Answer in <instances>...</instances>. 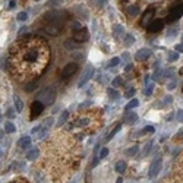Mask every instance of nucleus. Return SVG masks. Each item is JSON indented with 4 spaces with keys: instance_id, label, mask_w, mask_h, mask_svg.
Masks as SVG:
<instances>
[{
    "instance_id": "obj_4",
    "label": "nucleus",
    "mask_w": 183,
    "mask_h": 183,
    "mask_svg": "<svg viewBox=\"0 0 183 183\" xmlns=\"http://www.w3.org/2000/svg\"><path fill=\"white\" fill-rule=\"evenodd\" d=\"M182 15H183V1H180V3L173 4V6L170 7V12H169V15H167L166 22H174V21H177Z\"/></svg>"
},
{
    "instance_id": "obj_8",
    "label": "nucleus",
    "mask_w": 183,
    "mask_h": 183,
    "mask_svg": "<svg viewBox=\"0 0 183 183\" xmlns=\"http://www.w3.org/2000/svg\"><path fill=\"white\" fill-rule=\"evenodd\" d=\"M78 71V65L76 63H68L66 66H65V69L62 71V79H68V78H71L72 75H75Z\"/></svg>"
},
{
    "instance_id": "obj_49",
    "label": "nucleus",
    "mask_w": 183,
    "mask_h": 183,
    "mask_svg": "<svg viewBox=\"0 0 183 183\" xmlns=\"http://www.w3.org/2000/svg\"><path fill=\"white\" fill-rule=\"evenodd\" d=\"M166 100H164V104H170L171 103V97L170 95H167V97H164Z\"/></svg>"
},
{
    "instance_id": "obj_15",
    "label": "nucleus",
    "mask_w": 183,
    "mask_h": 183,
    "mask_svg": "<svg viewBox=\"0 0 183 183\" xmlns=\"http://www.w3.org/2000/svg\"><path fill=\"white\" fill-rule=\"evenodd\" d=\"M4 132L6 133H13V132H16V126L12 122H6L4 123Z\"/></svg>"
},
{
    "instance_id": "obj_20",
    "label": "nucleus",
    "mask_w": 183,
    "mask_h": 183,
    "mask_svg": "<svg viewBox=\"0 0 183 183\" xmlns=\"http://www.w3.org/2000/svg\"><path fill=\"white\" fill-rule=\"evenodd\" d=\"M136 120H138V116H136V113H129V114H126V122H128V123L133 125Z\"/></svg>"
},
{
    "instance_id": "obj_46",
    "label": "nucleus",
    "mask_w": 183,
    "mask_h": 183,
    "mask_svg": "<svg viewBox=\"0 0 183 183\" xmlns=\"http://www.w3.org/2000/svg\"><path fill=\"white\" fill-rule=\"evenodd\" d=\"M135 95V89H129L128 92H126V97L129 98V97H133Z\"/></svg>"
},
{
    "instance_id": "obj_25",
    "label": "nucleus",
    "mask_w": 183,
    "mask_h": 183,
    "mask_svg": "<svg viewBox=\"0 0 183 183\" xmlns=\"http://www.w3.org/2000/svg\"><path fill=\"white\" fill-rule=\"evenodd\" d=\"M128 12H129V15L136 16V15L139 13V7H138V6H135V4H132V6H129V7H128Z\"/></svg>"
},
{
    "instance_id": "obj_13",
    "label": "nucleus",
    "mask_w": 183,
    "mask_h": 183,
    "mask_svg": "<svg viewBox=\"0 0 183 183\" xmlns=\"http://www.w3.org/2000/svg\"><path fill=\"white\" fill-rule=\"evenodd\" d=\"M152 16H154V9H152V7L146 9L144 16H142V19H141V25H142V27H148V24H149V21L152 19Z\"/></svg>"
},
{
    "instance_id": "obj_34",
    "label": "nucleus",
    "mask_w": 183,
    "mask_h": 183,
    "mask_svg": "<svg viewBox=\"0 0 183 183\" xmlns=\"http://www.w3.org/2000/svg\"><path fill=\"white\" fill-rule=\"evenodd\" d=\"M120 85H123V79L120 76H117L116 79H113V86H120Z\"/></svg>"
},
{
    "instance_id": "obj_23",
    "label": "nucleus",
    "mask_w": 183,
    "mask_h": 183,
    "mask_svg": "<svg viewBox=\"0 0 183 183\" xmlns=\"http://www.w3.org/2000/svg\"><path fill=\"white\" fill-rule=\"evenodd\" d=\"M123 31H125V30H123V27H122V25H114V27H113V35H114V37L122 35V34H123Z\"/></svg>"
},
{
    "instance_id": "obj_28",
    "label": "nucleus",
    "mask_w": 183,
    "mask_h": 183,
    "mask_svg": "<svg viewBox=\"0 0 183 183\" xmlns=\"http://www.w3.org/2000/svg\"><path fill=\"white\" fill-rule=\"evenodd\" d=\"M138 104H139V101H138V100H132V101H129V103H128V106H126V111L135 109V107H138Z\"/></svg>"
},
{
    "instance_id": "obj_18",
    "label": "nucleus",
    "mask_w": 183,
    "mask_h": 183,
    "mask_svg": "<svg viewBox=\"0 0 183 183\" xmlns=\"http://www.w3.org/2000/svg\"><path fill=\"white\" fill-rule=\"evenodd\" d=\"M38 155H40V151L34 148V149H31V151H30V152L27 154V158H28L30 161H34V160H35V158H37V157H38Z\"/></svg>"
},
{
    "instance_id": "obj_12",
    "label": "nucleus",
    "mask_w": 183,
    "mask_h": 183,
    "mask_svg": "<svg viewBox=\"0 0 183 183\" xmlns=\"http://www.w3.org/2000/svg\"><path fill=\"white\" fill-rule=\"evenodd\" d=\"M44 31L48 34V35H59L60 34V31H62V28L60 27H57V25H53V24H47L45 27H44Z\"/></svg>"
},
{
    "instance_id": "obj_47",
    "label": "nucleus",
    "mask_w": 183,
    "mask_h": 183,
    "mask_svg": "<svg viewBox=\"0 0 183 183\" xmlns=\"http://www.w3.org/2000/svg\"><path fill=\"white\" fill-rule=\"evenodd\" d=\"M15 6H16V1H15V0H10V1H9V6H7V7H9V9H13Z\"/></svg>"
},
{
    "instance_id": "obj_38",
    "label": "nucleus",
    "mask_w": 183,
    "mask_h": 183,
    "mask_svg": "<svg viewBox=\"0 0 183 183\" xmlns=\"http://www.w3.org/2000/svg\"><path fill=\"white\" fill-rule=\"evenodd\" d=\"M151 148H152V142H148V144H146V148H145V151L142 152V155H144V157H146V155L149 154V151H151Z\"/></svg>"
},
{
    "instance_id": "obj_52",
    "label": "nucleus",
    "mask_w": 183,
    "mask_h": 183,
    "mask_svg": "<svg viewBox=\"0 0 183 183\" xmlns=\"http://www.w3.org/2000/svg\"><path fill=\"white\" fill-rule=\"evenodd\" d=\"M176 51H183V45H176Z\"/></svg>"
},
{
    "instance_id": "obj_24",
    "label": "nucleus",
    "mask_w": 183,
    "mask_h": 183,
    "mask_svg": "<svg viewBox=\"0 0 183 183\" xmlns=\"http://www.w3.org/2000/svg\"><path fill=\"white\" fill-rule=\"evenodd\" d=\"M107 94H109V97L111 100H117L119 98V92L116 89H113V88H107Z\"/></svg>"
},
{
    "instance_id": "obj_30",
    "label": "nucleus",
    "mask_w": 183,
    "mask_h": 183,
    "mask_svg": "<svg viewBox=\"0 0 183 183\" xmlns=\"http://www.w3.org/2000/svg\"><path fill=\"white\" fill-rule=\"evenodd\" d=\"M146 132H151V133H154V132H155V128H154V126H146V128H144V129H142L139 133H141V135H145Z\"/></svg>"
},
{
    "instance_id": "obj_37",
    "label": "nucleus",
    "mask_w": 183,
    "mask_h": 183,
    "mask_svg": "<svg viewBox=\"0 0 183 183\" xmlns=\"http://www.w3.org/2000/svg\"><path fill=\"white\" fill-rule=\"evenodd\" d=\"M89 106H92V101H91V100H88V101L82 103V104L79 106V110H85L86 107H89Z\"/></svg>"
},
{
    "instance_id": "obj_41",
    "label": "nucleus",
    "mask_w": 183,
    "mask_h": 183,
    "mask_svg": "<svg viewBox=\"0 0 183 183\" xmlns=\"http://www.w3.org/2000/svg\"><path fill=\"white\" fill-rule=\"evenodd\" d=\"M107 154H109V149H107V148H103V149L100 151V155H98V157H100V158H106Z\"/></svg>"
},
{
    "instance_id": "obj_44",
    "label": "nucleus",
    "mask_w": 183,
    "mask_h": 183,
    "mask_svg": "<svg viewBox=\"0 0 183 183\" xmlns=\"http://www.w3.org/2000/svg\"><path fill=\"white\" fill-rule=\"evenodd\" d=\"M79 28H82V25H81L79 22H72V30L73 31H76V30H79Z\"/></svg>"
},
{
    "instance_id": "obj_10",
    "label": "nucleus",
    "mask_w": 183,
    "mask_h": 183,
    "mask_svg": "<svg viewBox=\"0 0 183 183\" xmlns=\"http://www.w3.org/2000/svg\"><path fill=\"white\" fill-rule=\"evenodd\" d=\"M163 27H164V22L161 19H155V21H151L146 28H148L149 32H158V31H161Z\"/></svg>"
},
{
    "instance_id": "obj_19",
    "label": "nucleus",
    "mask_w": 183,
    "mask_h": 183,
    "mask_svg": "<svg viewBox=\"0 0 183 183\" xmlns=\"http://www.w3.org/2000/svg\"><path fill=\"white\" fill-rule=\"evenodd\" d=\"M15 107H16V111H22L24 110V103H22V100L18 97V95H15Z\"/></svg>"
},
{
    "instance_id": "obj_35",
    "label": "nucleus",
    "mask_w": 183,
    "mask_h": 183,
    "mask_svg": "<svg viewBox=\"0 0 183 183\" xmlns=\"http://www.w3.org/2000/svg\"><path fill=\"white\" fill-rule=\"evenodd\" d=\"M152 91H154V84H148L145 88V95H151Z\"/></svg>"
},
{
    "instance_id": "obj_50",
    "label": "nucleus",
    "mask_w": 183,
    "mask_h": 183,
    "mask_svg": "<svg viewBox=\"0 0 183 183\" xmlns=\"http://www.w3.org/2000/svg\"><path fill=\"white\" fill-rule=\"evenodd\" d=\"M174 34H177V28H174V30H171V31H169V37L174 35Z\"/></svg>"
},
{
    "instance_id": "obj_2",
    "label": "nucleus",
    "mask_w": 183,
    "mask_h": 183,
    "mask_svg": "<svg viewBox=\"0 0 183 183\" xmlns=\"http://www.w3.org/2000/svg\"><path fill=\"white\" fill-rule=\"evenodd\" d=\"M65 13L63 12H57V10H53V12H47L44 15V19L47 24H53V25H57V27H63L65 24Z\"/></svg>"
},
{
    "instance_id": "obj_33",
    "label": "nucleus",
    "mask_w": 183,
    "mask_h": 183,
    "mask_svg": "<svg viewBox=\"0 0 183 183\" xmlns=\"http://www.w3.org/2000/svg\"><path fill=\"white\" fill-rule=\"evenodd\" d=\"M27 18H28V13L27 12H19L18 13V21L24 22V21H27Z\"/></svg>"
},
{
    "instance_id": "obj_43",
    "label": "nucleus",
    "mask_w": 183,
    "mask_h": 183,
    "mask_svg": "<svg viewBox=\"0 0 183 183\" xmlns=\"http://www.w3.org/2000/svg\"><path fill=\"white\" fill-rule=\"evenodd\" d=\"M176 119H177L179 122H183V110H177V113H176Z\"/></svg>"
},
{
    "instance_id": "obj_53",
    "label": "nucleus",
    "mask_w": 183,
    "mask_h": 183,
    "mask_svg": "<svg viewBox=\"0 0 183 183\" xmlns=\"http://www.w3.org/2000/svg\"><path fill=\"white\" fill-rule=\"evenodd\" d=\"M57 1H59V0H51V1H48V4H50V6H54Z\"/></svg>"
},
{
    "instance_id": "obj_39",
    "label": "nucleus",
    "mask_w": 183,
    "mask_h": 183,
    "mask_svg": "<svg viewBox=\"0 0 183 183\" xmlns=\"http://www.w3.org/2000/svg\"><path fill=\"white\" fill-rule=\"evenodd\" d=\"M92 1H94V4H97V7H104L107 0H92Z\"/></svg>"
},
{
    "instance_id": "obj_21",
    "label": "nucleus",
    "mask_w": 183,
    "mask_h": 183,
    "mask_svg": "<svg viewBox=\"0 0 183 183\" xmlns=\"http://www.w3.org/2000/svg\"><path fill=\"white\" fill-rule=\"evenodd\" d=\"M120 63V57H113L111 60H110L109 63L106 65V69H110V68H114V66H117Z\"/></svg>"
},
{
    "instance_id": "obj_40",
    "label": "nucleus",
    "mask_w": 183,
    "mask_h": 183,
    "mask_svg": "<svg viewBox=\"0 0 183 183\" xmlns=\"http://www.w3.org/2000/svg\"><path fill=\"white\" fill-rule=\"evenodd\" d=\"M167 88H169V89H174V88H176V78H173V79L169 82Z\"/></svg>"
},
{
    "instance_id": "obj_32",
    "label": "nucleus",
    "mask_w": 183,
    "mask_h": 183,
    "mask_svg": "<svg viewBox=\"0 0 183 183\" xmlns=\"http://www.w3.org/2000/svg\"><path fill=\"white\" fill-rule=\"evenodd\" d=\"M53 122H54L53 117H47V119L44 120V123H43V128H50V126L53 125Z\"/></svg>"
},
{
    "instance_id": "obj_22",
    "label": "nucleus",
    "mask_w": 183,
    "mask_h": 183,
    "mask_svg": "<svg viewBox=\"0 0 183 183\" xmlns=\"http://www.w3.org/2000/svg\"><path fill=\"white\" fill-rule=\"evenodd\" d=\"M133 43H135V37L132 35V34H126V35H125V45H126V47L132 45Z\"/></svg>"
},
{
    "instance_id": "obj_48",
    "label": "nucleus",
    "mask_w": 183,
    "mask_h": 183,
    "mask_svg": "<svg viewBox=\"0 0 183 183\" xmlns=\"http://www.w3.org/2000/svg\"><path fill=\"white\" fill-rule=\"evenodd\" d=\"M40 130H41V126H35V128L31 130V133H34V135H35V133H38Z\"/></svg>"
},
{
    "instance_id": "obj_42",
    "label": "nucleus",
    "mask_w": 183,
    "mask_h": 183,
    "mask_svg": "<svg viewBox=\"0 0 183 183\" xmlns=\"http://www.w3.org/2000/svg\"><path fill=\"white\" fill-rule=\"evenodd\" d=\"M6 116H7V119H15V116H16V113L13 111L12 109H9V111L6 113Z\"/></svg>"
},
{
    "instance_id": "obj_1",
    "label": "nucleus",
    "mask_w": 183,
    "mask_h": 183,
    "mask_svg": "<svg viewBox=\"0 0 183 183\" xmlns=\"http://www.w3.org/2000/svg\"><path fill=\"white\" fill-rule=\"evenodd\" d=\"M50 60V48L41 40H24L10 48V65L19 79L38 76Z\"/></svg>"
},
{
    "instance_id": "obj_16",
    "label": "nucleus",
    "mask_w": 183,
    "mask_h": 183,
    "mask_svg": "<svg viewBox=\"0 0 183 183\" xmlns=\"http://www.w3.org/2000/svg\"><path fill=\"white\" fill-rule=\"evenodd\" d=\"M116 171L120 173V174L125 173V171H126V163H125V161H117V163H116Z\"/></svg>"
},
{
    "instance_id": "obj_55",
    "label": "nucleus",
    "mask_w": 183,
    "mask_h": 183,
    "mask_svg": "<svg viewBox=\"0 0 183 183\" xmlns=\"http://www.w3.org/2000/svg\"><path fill=\"white\" fill-rule=\"evenodd\" d=\"M1 154H3V151H1V149H0V157H1Z\"/></svg>"
},
{
    "instance_id": "obj_45",
    "label": "nucleus",
    "mask_w": 183,
    "mask_h": 183,
    "mask_svg": "<svg viewBox=\"0 0 183 183\" xmlns=\"http://www.w3.org/2000/svg\"><path fill=\"white\" fill-rule=\"evenodd\" d=\"M34 88H35V84H28V85L25 86V89H27L28 92H30V91H32Z\"/></svg>"
},
{
    "instance_id": "obj_5",
    "label": "nucleus",
    "mask_w": 183,
    "mask_h": 183,
    "mask_svg": "<svg viewBox=\"0 0 183 183\" xmlns=\"http://www.w3.org/2000/svg\"><path fill=\"white\" fill-rule=\"evenodd\" d=\"M73 40H75L78 44H81V43H86V41L89 40V32H88V30L82 27V28L73 31Z\"/></svg>"
},
{
    "instance_id": "obj_3",
    "label": "nucleus",
    "mask_w": 183,
    "mask_h": 183,
    "mask_svg": "<svg viewBox=\"0 0 183 183\" xmlns=\"http://www.w3.org/2000/svg\"><path fill=\"white\" fill-rule=\"evenodd\" d=\"M38 101H41L44 106H51L56 100V91L53 88H45L37 95Z\"/></svg>"
},
{
    "instance_id": "obj_56",
    "label": "nucleus",
    "mask_w": 183,
    "mask_h": 183,
    "mask_svg": "<svg viewBox=\"0 0 183 183\" xmlns=\"http://www.w3.org/2000/svg\"><path fill=\"white\" fill-rule=\"evenodd\" d=\"M182 45H183V35H182Z\"/></svg>"
},
{
    "instance_id": "obj_51",
    "label": "nucleus",
    "mask_w": 183,
    "mask_h": 183,
    "mask_svg": "<svg viewBox=\"0 0 183 183\" xmlns=\"http://www.w3.org/2000/svg\"><path fill=\"white\" fill-rule=\"evenodd\" d=\"M25 31H27V27H22V30L19 31V34H18V35L21 37V35H22V34H24V32H25Z\"/></svg>"
},
{
    "instance_id": "obj_11",
    "label": "nucleus",
    "mask_w": 183,
    "mask_h": 183,
    "mask_svg": "<svg viewBox=\"0 0 183 183\" xmlns=\"http://www.w3.org/2000/svg\"><path fill=\"white\" fill-rule=\"evenodd\" d=\"M149 56H151V50H149V48H141V50L136 51L135 59H136L138 62H145L146 59H149Z\"/></svg>"
},
{
    "instance_id": "obj_57",
    "label": "nucleus",
    "mask_w": 183,
    "mask_h": 183,
    "mask_svg": "<svg viewBox=\"0 0 183 183\" xmlns=\"http://www.w3.org/2000/svg\"><path fill=\"white\" fill-rule=\"evenodd\" d=\"M35 1H38V0H35Z\"/></svg>"
},
{
    "instance_id": "obj_6",
    "label": "nucleus",
    "mask_w": 183,
    "mask_h": 183,
    "mask_svg": "<svg viewBox=\"0 0 183 183\" xmlns=\"http://www.w3.org/2000/svg\"><path fill=\"white\" fill-rule=\"evenodd\" d=\"M161 164H163V160H161V157H157L152 163H151V167H149V177L152 179V177H155L158 173H160V170H161Z\"/></svg>"
},
{
    "instance_id": "obj_54",
    "label": "nucleus",
    "mask_w": 183,
    "mask_h": 183,
    "mask_svg": "<svg viewBox=\"0 0 183 183\" xmlns=\"http://www.w3.org/2000/svg\"><path fill=\"white\" fill-rule=\"evenodd\" d=\"M125 71H126V72H129V71H132V65H128V66L125 68Z\"/></svg>"
},
{
    "instance_id": "obj_29",
    "label": "nucleus",
    "mask_w": 183,
    "mask_h": 183,
    "mask_svg": "<svg viewBox=\"0 0 183 183\" xmlns=\"http://www.w3.org/2000/svg\"><path fill=\"white\" fill-rule=\"evenodd\" d=\"M65 47H66V48H71V50H73V48H76V47H78V43H73V41H71V40H66V41H65Z\"/></svg>"
},
{
    "instance_id": "obj_14",
    "label": "nucleus",
    "mask_w": 183,
    "mask_h": 183,
    "mask_svg": "<svg viewBox=\"0 0 183 183\" xmlns=\"http://www.w3.org/2000/svg\"><path fill=\"white\" fill-rule=\"evenodd\" d=\"M68 119H69V111H66V110H65V111H63V113L60 114V117H59V120H57L56 126H57V128L63 126V125H65V122H66Z\"/></svg>"
},
{
    "instance_id": "obj_9",
    "label": "nucleus",
    "mask_w": 183,
    "mask_h": 183,
    "mask_svg": "<svg viewBox=\"0 0 183 183\" xmlns=\"http://www.w3.org/2000/svg\"><path fill=\"white\" fill-rule=\"evenodd\" d=\"M43 110H44V104L41 103V101H34L32 104H31V119H35L38 117L41 113H43Z\"/></svg>"
},
{
    "instance_id": "obj_26",
    "label": "nucleus",
    "mask_w": 183,
    "mask_h": 183,
    "mask_svg": "<svg viewBox=\"0 0 183 183\" xmlns=\"http://www.w3.org/2000/svg\"><path fill=\"white\" fill-rule=\"evenodd\" d=\"M120 128H122V125L119 123V125H117V126H116V128H114V129H113L111 132H110V133H109V136L106 138V141H107V142H109L110 139H111V138H113V136H114V135H116V133H117L119 130H120Z\"/></svg>"
},
{
    "instance_id": "obj_31",
    "label": "nucleus",
    "mask_w": 183,
    "mask_h": 183,
    "mask_svg": "<svg viewBox=\"0 0 183 183\" xmlns=\"http://www.w3.org/2000/svg\"><path fill=\"white\" fill-rule=\"evenodd\" d=\"M179 59V53H176V51H171L170 54H169V62H176Z\"/></svg>"
},
{
    "instance_id": "obj_7",
    "label": "nucleus",
    "mask_w": 183,
    "mask_h": 183,
    "mask_svg": "<svg viewBox=\"0 0 183 183\" xmlns=\"http://www.w3.org/2000/svg\"><path fill=\"white\" fill-rule=\"evenodd\" d=\"M94 72H95V71H94V68H92L91 65H88V66H86V69H85L84 73H82L81 81H79V86H81V88H82V86H84V85H85V84H86V82H88L92 76H94Z\"/></svg>"
},
{
    "instance_id": "obj_17",
    "label": "nucleus",
    "mask_w": 183,
    "mask_h": 183,
    "mask_svg": "<svg viewBox=\"0 0 183 183\" xmlns=\"http://www.w3.org/2000/svg\"><path fill=\"white\" fill-rule=\"evenodd\" d=\"M28 145H31V138L30 136H24L19 139V146L21 148H27Z\"/></svg>"
},
{
    "instance_id": "obj_36",
    "label": "nucleus",
    "mask_w": 183,
    "mask_h": 183,
    "mask_svg": "<svg viewBox=\"0 0 183 183\" xmlns=\"http://www.w3.org/2000/svg\"><path fill=\"white\" fill-rule=\"evenodd\" d=\"M161 79V71H155L154 75H152V81H155V82H158Z\"/></svg>"
},
{
    "instance_id": "obj_27",
    "label": "nucleus",
    "mask_w": 183,
    "mask_h": 183,
    "mask_svg": "<svg viewBox=\"0 0 183 183\" xmlns=\"http://www.w3.org/2000/svg\"><path fill=\"white\" fill-rule=\"evenodd\" d=\"M138 149H139V146H138V145H133L132 148L126 149V155H129V157H133V155L138 152Z\"/></svg>"
}]
</instances>
